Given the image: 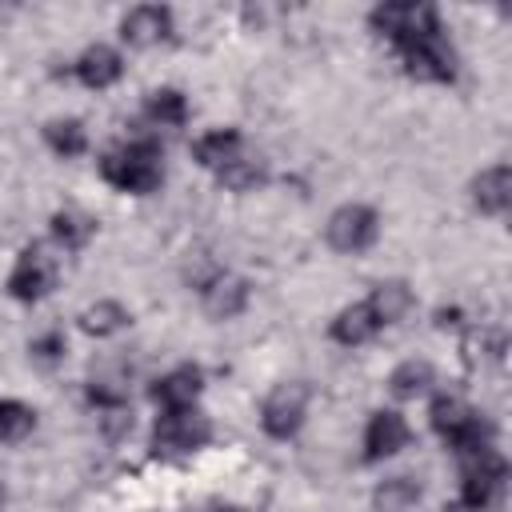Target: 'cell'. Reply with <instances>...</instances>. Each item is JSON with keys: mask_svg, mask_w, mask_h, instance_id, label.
<instances>
[{"mask_svg": "<svg viewBox=\"0 0 512 512\" xmlns=\"http://www.w3.org/2000/svg\"><path fill=\"white\" fill-rule=\"evenodd\" d=\"M44 140H48V148L56 152V156H64V160H72V156H80L84 148H88V132H84V124L80 120H48L44 124Z\"/></svg>", "mask_w": 512, "mask_h": 512, "instance_id": "obj_24", "label": "cell"}, {"mask_svg": "<svg viewBox=\"0 0 512 512\" xmlns=\"http://www.w3.org/2000/svg\"><path fill=\"white\" fill-rule=\"evenodd\" d=\"M144 116L160 128H180L188 120V100H184L180 88H156V92H148Z\"/></svg>", "mask_w": 512, "mask_h": 512, "instance_id": "obj_21", "label": "cell"}, {"mask_svg": "<svg viewBox=\"0 0 512 512\" xmlns=\"http://www.w3.org/2000/svg\"><path fill=\"white\" fill-rule=\"evenodd\" d=\"M212 512H248V508H236V504H224V508H212Z\"/></svg>", "mask_w": 512, "mask_h": 512, "instance_id": "obj_28", "label": "cell"}, {"mask_svg": "<svg viewBox=\"0 0 512 512\" xmlns=\"http://www.w3.org/2000/svg\"><path fill=\"white\" fill-rule=\"evenodd\" d=\"M400 64L412 80H428V84H452L456 80V52L444 36V28H428L420 36H408L396 44Z\"/></svg>", "mask_w": 512, "mask_h": 512, "instance_id": "obj_3", "label": "cell"}, {"mask_svg": "<svg viewBox=\"0 0 512 512\" xmlns=\"http://www.w3.org/2000/svg\"><path fill=\"white\" fill-rule=\"evenodd\" d=\"M76 320H80V328H84L88 336L100 340V336H116L120 328H128L132 316H128V308H124L120 300H96V304H88Z\"/></svg>", "mask_w": 512, "mask_h": 512, "instance_id": "obj_18", "label": "cell"}, {"mask_svg": "<svg viewBox=\"0 0 512 512\" xmlns=\"http://www.w3.org/2000/svg\"><path fill=\"white\" fill-rule=\"evenodd\" d=\"M248 296H252L248 280H244V276H232V272H224V268H216V272L200 284V300H204V312H208L212 320H232V316H240V312L248 308Z\"/></svg>", "mask_w": 512, "mask_h": 512, "instance_id": "obj_11", "label": "cell"}, {"mask_svg": "<svg viewBox=\"0 0 512 512\" xmlns=\"http://www.w3.org/2000/svg\"><path fill=\"white\" fill-rule=\"evenodd\" d=\"M412 440V428L400 412L392 408H380L368 416V428H364V464H380L388 456H396L400 448H408Z\"/></svg>", "mask_w": 512, "mask_h": 512, "instance_id": "obj_10", "label": "cell"}, {"mask_svg": "<svg viewBox=\"0 0 512 512\" xmlns=\"http://www.w3.org/2000/svg\"><path fill=\"white\" fill-rule=\"evenodd\" d=\"M28 352H32V360H36V364L52 368V364H60V360H64L68 340H64V332H60V328H48V332H40V336L28 344Z\"/></svg>", "mask_w": 512, "mask_h": 512, "instance_id": "obj_27", "label": "cell"}, {"mask_svg": "<svg viewBox=\"0 0 512 512\" xmlns=\"http://www.w3.org/2000/svg\"><path fill=\"white\" fill-rule=\"evenodd\" d=\"M380 328H384V320L372 312L368 300H360V304H348V308L336 312V320L328 324V336H332L340 348H360V344H368Z\"/></svg>", "mask_w": 512, "mask_h": 512, "instance_id": "obj_14", "label": "cell"}, {"mask_svg": "<svg viewBox=\"0 0 512 512\" xmlns=\"http://www.w3.org/2000/svg\"><path fill=\"white\" fill-rule=\"evenodd\" d=\"M92 232H96V220H92V216H84V212H76V208L52 212V236H56L68 252H80V248L92 240Z\"/></svg>", "mask_w": 512, "mask_h": 512, "instance_id": "obj_23", "label": "cell"}, {"mask_svg": "<svg viewBox=\"0 0 512 512\" xmlns=\"http://www.w3.org/2000/svg\"><path fill=\"white\" fill-rule=\"evenodd\" d=\"M168 36H172V12L164 4H136L120 20V40L128 48H152V44H164Z\"/></svg>", "mask_w": 512, "mask_h": 512, "instance_id": "obj_12", "label": "cell"}, {"mask_svg": "<svg viewBox=\"0 0 512 512\" xmlns=\"http://www.w3.org/2000/svg\"><path fill=\"white\" fill-rule=\"evenodd\" d=\"M36 428V412L24 400H0V444H20Z\"/></svg>", "mask_w": 512, "mask_h": 512, "instance_id": "obj_26", "label": "cell"}, {"mask_svg": "<svg viewBox=\"0 0 512 512\" xmlns=\"http://www.w3.org/2000/svg\"><path fill=\"white\" fill-rule=\"evenodd\" d=\"M368 24H372V32L388 36L392 44H400V40H408V36H420V32L436 28V24H440V16H436V8H432V4L400 0V4H380V8H372Z\"/></svg>", "mask_w": 512, "mask_h": 512, "instance_id": "obj_9", "label": "cell"}, {"mask_svg": "<svg viewBox=\"0 0 512 512\" xmlns=\"http://www.w3.org/2000/svg\"><path fill=\"white\" fill-rule=\"evenodd\" d=\"M200 388H204V372L196 364H180V368L164 372L152 384V400L160 408H192V400L200 396Z\"/></svg>", "mask_w": 512, "mask_h": 512, "instance_id": "obj_15", "label": "cell"}, {"mask_svg": "<svg viewBox=\"0 0 512 512\" xmlns=\"http://www.w3.org/2000/svg\"><path fill=\"white\" fill-rule=\"evenodd\" d=\"M504 480H508V460L496 448L472 456L464 464V476H460L456 512H484V508H492L496 496L504 492Z\"/></svg>", "mask_w": 512, "mask_h": 512, "instance_id": "obj_5", "label": "cell"}, {"mask_svg": "<svg viewBox=\"0 0 512 512\" xmlns=\"http://www.w3.org/2000/svg\"><path fill=\"white\" fill-rule=\"evenodd\" d=\"M472 204L484 216H504L512 204V172L508 164H492L472 180Z\"/></svg>", "mask_w": 512, "mask_h": 512, "instance_id": "obj_16", "label": "cell"}, {"mask_svg": "<svg viewBox=\"0 0 512 512\" xmlns=\"http://www.w3.org/2000/svg\"><path fill=\"white\" fill-rule=\"evenodd\" d=\"M416 500H420V480L416 476H388L372 492V508L376 512H408Z\"/></svg>", "mask_w": 512, "mask_h": 512, "instance_id": "obj_20", "label": "cell"}, {"mask_svg": "<svg viewBox=\"0 0 512 512\" xmlns=\"http://www.w3.org/2000/svg\"><path fill=\"white\" fill-rule=\"evenodd\" d=\"M432 380H436V372H432L428 360H404V364H396L388 372V392L396 400H416L420 392H428Z\"/></svg>", "mask_w": 512, "mask_h": 512, "instance_id": "obj_19", "label": "cell"}, {"mask_svg": "<svg viewBox=\"0 0 512 512\" xmlns=\"http://www.w3.org/2000/svg\"><path fill=\"white\" fill-rule=\"evenodd\" d=\"M240 152H244V136H240L236 128H212V132H204V136L192 144L196 164L208 168V172H220V168L232 164Z\"/></svg>", "mask_w": 512, "mask_h": 512, "instance_id": "obj_17", "label": "cell"}, {"mask_svg": "<svg viewBox=\"0 0 512 512\" xmlns=\"http://www.w3.org/2000/svg\"><path fill=\"white\" fill-rule=\"evenodd\" d=\"M368 304H372V312H376L384 324H396V320L412 308V288H408L404 280H380V284L372 288Z\"/></svg>", "mask_w": 512, "mask_h": 512, "instance_id": "obj_22", "label": "cell"}, {"mask_svg": "<svg viewBox=\"0 0 512 512\" xmlns=\"http://www.w3.org/2000/svg\"><path fill=\"white\" fill-rule=\"evenodd\" d=\"M328 244L344 256H356L364 248L376 244L380 236V216L368 208V204H340L332 216H328V228H324Z\"/></svg>", "mask_w": 512, "mask_h": 512, "instance_id": "obj_8", "label": "cell"}, {"mask_svg": "<svg viewBox=\"0 0 512 512\" xmlns=\"http://www.w3.org/2000/svg\"><path fill=\"white\" fill-rule=\"evenodd\" d=\"M100 176L116 188V192H132V196H148L160 188L164 180V152L156 140H128L116 144L100 156Z\"/></svg>", "mask_w": 512, "mask_h": 512, "instance_id": "obj_1", "label": "cell"}, {"mask_svg": "<svg viewBox=\"0 0 512 512\" xmlns=\"http://www.w3.org/2000/svg\"><path fill=\"white\" fill-rule=\"evenodd\" d=\"M428 416H432L436 436H440L456 456L472 460V456H480V452L492 448V436H496L492 420L480 416V412H476L472 404H464L460 396H436Z\"/></svg>", "mask_w": 512, "mask_h": 512, "instance_id": "obj_2", "label": "cell"}, {"mask_svg": "<svg viewBox=\"0 0 512 512\" xmlns=\"http://www.w3.org/2000/svg\"><path fill=\"white\" fill-rule=\"evenodd\" d=\"M56 276H60L56 256H48L44 244H28V248H20L16 264L8 272V296L20 304H36L56 288Z\"/></svg>", "mask_w": 512, "mask_h": 512, "instance_id": "obj_6", "label": "cell"}, {"mask_svg": "<svg viewBox=\"0 0 512 512\" xmlns=\"http://www.w3.org/2000/svg\"><path fill=\"white\" fill-rule=\"evenodd\" d=\"M304 416H308V384H300V380L276 384L260 404V428L272 440H292L300 432Z\"/></svg>", "mask_w": 512, "mask_h": 512, "instance_id": "obj_7", "label": "cell"}, {"mask_svg": "<svg viewBox=\"0 0 512 512\" xmlns=\"http://www.w3.org/2000/svg\"><path fill=\"white\" fill-rule=\"evenodd\" d=\"M212 436V420L196 408H164L156 416V428H152V452L164 456V460H176V456H192L208 444Z\"/></svg>", "mask_w": 512, "mask_h": 512, "instance_id": "obj_4", "label": "cell"}, {"mask_svg": "<svg viewBox=\"0 0 512 512\" xmlns=\"http://www.w3.org/2000/svg\"><path fill=\"white\" fill-rule=\"evenodd\" d=\"M216 180H220L224 188H232V192H248V188H256V184H264V160L240 152L232 164H224V168L216 172Z\"/></svg>", "mask_w": 512, "mask_h": 512, "instance_id": "obj_25", "label": "cell"}, {"mask_svg": "<svg viewBox=\"0 0 512 512\" xmlns=\"http://www.w3.org/2000/svg\"><path fill=\"white\" fill-rule=\"evenodd\" d=\"M72 76L84 84V88H112L120 76H124V60H120V52L116 48H108V44H92V48H84L80 56H76V64H72Z\"/></svg>", "mask_w": 512, "mask_h": 512, "instance_id": "obj_13", "label": "cell"}]
</instances>
